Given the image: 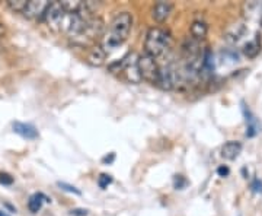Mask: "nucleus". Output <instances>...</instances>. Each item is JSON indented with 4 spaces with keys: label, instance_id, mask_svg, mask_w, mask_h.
Listing matches in <instances>:
<instances>
[{
    "label": "nucleus",
    "instance_id": "obj_1",
    "mask_svg": "<svg viewBox=\"0 0 262 216\" xmlns=\"http://www.w3.org/2000/svg\"><path fill=\"white\" fill-rule=\"evenodd\" d=\"M133 27V16L128 12H121L113 19L110 25V32L103 40V50H114L120 47L122 43L127 40Z\"/></svg>",
    "mask_w": 262,
    "mask_h": 216
},
{
    "label": "nucleus",
    "instance_id": "obj_2",
    "mask_svg": "<svg viewBox=\"0 0 262 216\" xmlns=\"http://www.w3.org/2000/svg\"><path fill=\"white\" fill-rule=\"evenodd\" d=\"M172 46V37L166 29L153 27L146 34L144 41V50L146 54H149L153 58L163 56Z\"/></svg>",
    "mask_w": 262,
    "mask_h": 216
},
{
    "label": "nucleus",
    "instance_id": "obj_3",
    "mask_svg": "<svg viewBox=\"0 0 262 216\" xmlns=\"http://www.w3.org/2000/svg\"><path fill=\"white\" fill-rule=\"evenodd\" d=\"M159 69L156 60L149 54H143L139 57V72H140L141 79L147 81L150 84L158 85V79H159Z\"/></svg>",
    "mask_w": 262,
    "mask_h": 216
},
{
    "label": "nucleus",
    "instance_id": "obj_4",
    "mask_svg": "<svg viewBox=\"0 0 262 216\" xmlns=\"http://www.w3.org/2000/svg\"><path fill=\"white\" fill-rule=\"evenodd\" d=\"M64 16L66 12L61 8L60 2H53V3H50V6L47 8L42 18L46 19L50 28L54 29V31H61V24L64 21Z\"/></svg>",
    "mask_w": 262,
    "mask_h": 216
},
{
    "label": "nucleus",
    "instance_id": "obj_5",
    "mask_svg": "<svg viewBox=\"0 0 262 216\" xmlns=\"http://www.w3.org/2000/svg\"><path fill=\"white\" fill-rule=\"evenodd\" d=\"M179 72L175 66L168 65L159 69V79H158V86L163 91H172L177 84H178Z\"/></svg>",
    "mask_w": 262,
    "mask_h": 216
},
{
    "label": "nucleus",
    "instance_id": "obj_6",
    "mask_svg": "<svg viewBox=\"0 0 262 216\" xmlns=\"http://www.w3.org/2000/svg\"><path fill=\"white\" fill-rule=\"evenodd\" d=\"M102 31H103L102 19L101 18L89 19V21H86V25H84L82 34H80V35H77V37H82L84 38L86 41H89V40H94V38L99 37V35L102 34Z\"/></svg>",
    "mask_w": 262,
    "mask_h": 216
},
{
    "label": "nucleus",
    "instance_id": "obj_7",
    "mask_svg": "<svg viewBox=\"0 0 262 216\" xmlns=\"http://www.w3.org/2000/svg\"><path fill=\"white\" fill-rule=\"evenodd\" d=\"M48 6H50V2H47V0H32V2H28L27 8L24 10V15L28 19L44 16Z\"/></svg>",
    "mask_w": 262,
    "mask_h": 216
},
{
    "label": "nucleus",
    "instance_id": "obj_8",
    "mask_svg": "<svg viewBox=\"0 0 262 216\" xmlns=\"http://www.w3.org/2000/svg\"><path fill=\"white\" fill-rule=\"evenodd\" d=\"M172 10H173V5L172 3H169V2H158L153 6L151 16H153V19L156 22H165L170 16Z\"/></svg>",
    "mask_w": 262,
    "mask_h": 216
},
{
    "label": "nucleus",
    "instance_id": "obj_9",
    "mask_svg": "<svg viewBox=\"0 0 262 216\" xmlns=\"http://www.w3.org/2000/svg\"><path fill=\"white\" fill-rule=\"evenodd\" d=\"M13 132L19 134V136H22L24 139H28V141H34V139H37L38 136V130L35 126H32V124H28V123H20V122H15L13 123Z\"/></svg>",
    "mask_w": 262,
    "mask_h": 216
},
{
    "label": "nucleus",
    "instance_id": "obj_10",
    "mask_svg": "<svg viewBox=\"0 0 262 216\" xmlns=\"http://www.w3.org/2000/svg\"><path fill=\"white\" fill-rule=\"evenodd\" d=\"M246 32H248V28L245 24H234V25L226 29L225 40L230 44H236L237 41H241L245 37Z\"/></svg>",
    "mask_w": 262,
    "mask_h": 216
},
{
    "label": "nucleus",
    "instance_id": "obj_11",
    "mask_svg": "<svg viewBox=\"0 0 262 216\" xmlns=\"http://www.w3.org/2000/svg\"><path fill=\"white\" fill-rule=\"evenodd\" d=\"M244 114L245 120H246V136H248V138H253V136H256L258 133L261 132V123L258 122V119L249 111V108H246L245 104Z\"/></svg>",
    "mask_w": 262,
    "mask_h": 216
},
{
    "label": "nucleus",
    "instance_id": "obj_12",
    "mask_svg": "<svg viewBox=\"0 0 262 216\" xmlns=\"http://www.w3.org/2000/svg\"><path fill=\"white\" fill-rule=\"evenodd\" d=\"M242 152V143L241 142L230 141L223 145L222 148V156L227 161H234Z\"/></svg>",
    "mask_w": 262,
    "mask_h": 216
},
{
    "label": "nucleus",
    "instance_id": "obj_13",
    "mask_svg": "<svg viewBox=\"0 0 262 216\" xmlns=\"http://www.w3.org/2000/svg\"><path fill=\"white\" fill-rule=\"evenodd\" d=\"M259 51H261V35L256 34V37L253 38L252 41H248L245 44L244 54L246 57H249V58H253V57L259 54Z\"/></svg>",
    "mask_w": 262,
    "mask_h": 216
},
{
    "label": "nucleus",
    "instance_id": "obj_14",
    "mask_svg": "<svg viewBox=\"0 0 262 216\" xmlns=\"http://www.w3.org/2000/svg\"><path fill=\"white\" fill-rule=\"evenodd\" d=\"M44 202H47L50 203L51 202V199L47 198L46 194H42V193H35V194H32L28 200V209L32 212V213H37L41 210V207H42V203Z\"/></svg>",
    "mask_w": 262,
    "mask_h": 216
},
{
    "label": "nucleus",
    "instance_id": "obj_15",
    "mask_svg": "<svg viewBox=\"0 0 262 216\" xmlns=\"http://www.w3.org/2000/svg\"><path fill=\"white\" fill-rule=\"evenodd\" d=\"M106 58V51L103 50V47H95L91 50L89 56H88V62L92 66H102Z\"/></svg>",
    "mask_w": 262,
    "mask_h": 216
},
{
    "label": "nucleus",
    "instance_id": "obj_16",
    "mask_svg": "<svg viewBox=\"0 0 262 216\" xmlns=\"http://www.w3.org/2000/svg\"><path fill=\"white\" fill-rule=\"evenodd\" d=\"M207 32H208V27L206 22L203 21H194L191 25V35L194 40H203L206 38Z\"/></svg>",
    "mask_w": 262,
    "mask_h": 216
},
{
    "label": "nucleus",
    "instance_id": "obj_17",
    "mask_svg": "<svg viewBox=\"0 0 262 216\" xmlns=\"http://www.w3.org/2000/svg\"><path fill=\"white\" fill-rule=\"evenodd\" d=\"M27 5H28L27 0H9L8 2V6L13 12H22V13H24V10L27 8Z\"/></svg>",
    "mask_w": 262,
    "mask_h": 216
},
{
    "label": "nucleus",
    "instance_id": "obj_18",
    "mask_svg": "<svg viewBox=\"0 0 262 216\" xmlns=\"http://www.w3.org/2000/svg\"><path fill=\"white\" fill-rule=\"evenodd\" d=\"M113 181V175H110V174H101L98 177V186L101 188H106Z\"/></svg>",
    "mask_w": 262,
    "mask_h": 216
},
{
    "label": "nucleus",
    "instance_id": "obj_19",
    "mask_svg": "<svg viewBox=\"0 0 262 216\" xmlns=\"http://www.w3.org/2000/svg\"><path fill=\"white\" fill-rule=\"evenodd\" d=\"M188 186V180L184 175H175L173 179V187L177 190H184Z\"/></svg>",
    "mask_w": 262,
    "mask_h": 216
},
{
    "label": "nucleus",
    "instance_id": "obj_20",
    "mask_svg": "<svg viewBox=\"0 0 262 216\" xmlns=\"http://www.w3.org/2000/svg\"><path fill=\"white\" fill-rule=\"evenodd\" d=\"M57 186L60 188H63V190H66V191H69V193H75V194H82V191L79 190V188H76L75 186H70V184H67V183H61V181H58L57 183Z\"/></svg>",
    "mask_w": 262,
    "mask_h": 216
},
{
    "label": "nucleus",
    "instance_id": "obj_21",
    "mask_svg": "<svg viewBox=\"0 0 262 216\" xmlns=\"http://www.w3.org/2000/svg\"><path fill=\"white\" fill-rule=\"evenodd\" d=\"M0 184L3 186H12L13 184V177L8 172H0Z\"/></svg>",
    "mask_w": 262,
    "mask_h": 216
},
{
    "label": "nucleus",
    "instance_id": "obj_22",
    "mask_svg": "<svg viewBox=\"0 0 262 216\" xmlns=\"http://www.w3.org/2000/svg\"><path fill=\"white\" fill-rule=\"evenodd\" d=\"M217 174L220 175V177H227L229 174H230V169L227 165H220L219 168H217Z\"/></svg>",
    "mask_w": 262,
    "mask_h": 216
},
{
    "label": "nucleus",
    "instance_id": "obj_23",
    "mask_svg": "<svg viewBox=\"0 0 262 216\" xmlns=\"http://www.w3.org/2000/svg\"><path fill=\"white\" fill-rule=\"evenodd\" d=\"M252 190L253 191H256V193H262V181L261 180H253L252 183Z\"/></svg>",
    "mask_w": 262,
    "mask_h": 216
},
{
    "label": "nucleus",
    "instance_id": "obj_24",
    "mask_svg": "<svg viewBox=\"0 0 262 216\" xmlns=\"http://www.w3.org/2000/svg\"><path fill=\"white\" fill-rule=\"evenodd\" d=\"M70 216H88V210L86 209H73V210H70Z\"/></svg>",
    "mask_w": 262,
    "mask_h": 216
},
{
    "label": "nucleus",
    "instance_id": "obj_25",
    "mask_svg": "<svg viewBox=\"0 0 262 216\" xmlns=\"http://www.w3.org/2000/svg\"><path fill=\"white\" fill-rule=\"evenodd\" d=\"M114 160H115V153H111L110 156H105V158L102 160V162L103 164H111Z\"/></svg>",
    "mask_w": 262,
    "mask_h": 216
},
{
    "label": "nucleus",
    "instance_id": "obj_26",
    "mask_svg": "<svg viewBox=\"0 0 262 216\" xmlns=\"http://www.w3.org/2000/svg\"><path fill=\"white\" fill-rule=\"evenodd\" d=\"M5 34H6V27L0 22V38L5 37Z\"/></svg>",
    "mask_w": 262,
    "mask_h": 216
},
{
    "label": "nucleus",
    "instance_id": "obj_27",
    "mask_svg": "<svg viewBox=\"0 0 262 216\" xmlns=\"http://www.w3.org/2000/svg\"><path fill=\"white\" fill-rule=\"evenodd\" d=\"M0 216H9V215H8V213H6L5 210H0Z\"/></svg>",
    "mask_w": 262,
    "mask_h": 216
},
{
    "label": "nucleus",
    "instance_id": "obj_28",
    "mask_svg": "<svg viewBox=\"0 0 262 216\" xmlns=\"http://www.w3.org/2000/svg\"><path fill=\"white\" fill-rule=\"evenodd\" d=\"M261 25H262V16H261Z\"/></svg>",
    "mask_w": 262,
    "mask_h": 216
}]
</instances>
